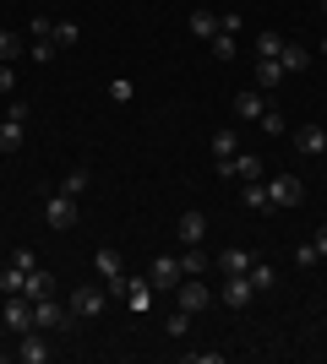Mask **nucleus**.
<instances>
[{"mask_svg": "<svg viewBox=\"0 0 327 364\" xmlns=\"http://www.w3.org/2000/svg\"><path fill=\"white\" fill-rule=\"evenodd\" d=\"M175 310H191V316H202L207 304H213V289H207V277H180V289L170 294Z\"/></svg>", "mask_w": 327, "mask_h": 364, "instance_id": "1", "label": "nucleus"}, {"mask_svg": "<svg viewBox=\"0 0 327 364\" xmlns=\"http://www.w3.org/2000/svg\"><path fill=\"white\" fill-rule=\"evenodd\" d=\"M213 174L218 180H267V168H262V158L256 152H234V158H224V164H213Z\"/></svg>", "mask_w": 327, "mask_h": 364, "instance_id": "2", "label": "nucleus"}, {"mask_svg": "<svg viewBox=\"0 0 327 364\" xmlns=\"http://www.w3.org/2000/svg\"><path fill=\"white\" fill-rule=\"evenodd\" d=\"M71 321H77L71 304H61L55 294H49V299H33V326H38V332H66Z\"/></svg>", "mask_w": 327, "mask_h": 364, "instance_id": "3", "label": "nucleus"}, {"mask_svg": "<svg viewBox=\"0 0 327 364\" xmlns=\"http://www.w3.org/2000/svg\"><path fill=\"white\" fill-rule=\"evenodd\" d=\"M120 299H125V310H131V316H147V310L158 304V289L147 283V272H142V277L125 272V294H120Z\"/></svg>", "mask_w": 327, "mask_h": 364, "instance_id": "4", "label": "nucleus"}, {"mask_svg": "<svg viewBox=\"0 0 327 364\" xmlns=\"http://www.w3.org/2000/svg\"><path fill=\"white\" fill-rule=\"evenodd\" d=\"M0 326H6V332H33V299L28 294H6V310H0Z\"/></svg>", "mask_w": 327, "mask_h": 364, "instance_id": "5", "label": "nucleus"}, {"mask_svg": "<svg viewBox=\"0 0 327 364\" xmlns=\"http://www.w3.org/2000/svg\"><path fill=\"white\" fill-rule=\"evenodd\" d=\"M93 267H98V277H104V289L120 299V294H125V267H120V256H115L109 245H98V250H93Z\"/></svg>", "mask_w": 327, "mask_h": 364, "instance_id": "6", "label": "nucleus"}, {"mask_svg": "<svg viewBox=\"0 0 327 364\" xmlns=\"http://www.w3.org/2000/svg\"><path fill=\"white\" fill-rule=\"evenodd\" d=\"M267 201H273V207H300V201H306V185H300L295 174H267Z\"/></svg>", "mask_w": 327, "mask_h": 364, "instance_id": "7", "label": "nucleus"}, {"mask_svg": "<svg viewBox=\"0 0 327 364\" xmlns=\"http://www.w3.org/2000/svg\"><path fill=\"white\" fill-rule=\"evenodd\" d=\"M180 277H186V272H180V256H158L153 267H147V283H153V289L164 294V299H170V294L180 289Z\"/></svg>", "mask_w": 327, "mask_h": 364, "instance_id": "8", "label": "nucleus"}, {"mask_svg": "<svg viewBox=\"0 0 327 364\" xmlns=\"http://www.w3.org/2000/svg\"><path fill=\"white\" fill-rule=\"evenodd\" d=\"M104 299H109L104 283H82V289L71 294V316H77V321H93L98 310H104Z\"/></svg>", "mask_w": 327, "mask_h": 364, "instance_id": "9", "label": "nucleus"}, {"mask_svg": "<svg viewBox=\"0 0 327 364\" xmlns=\"http://www.w3.org/2000/svg\"><path fill=\"white\" fill-rule=\"evenodd\" d=\"M44 223H49V228H71V223H77V196L55 191V196L44 201Z\"/></svg>", "mask_w": 327, "mask_h": 364, "instance_id": "10", "label": "nucleus"}, {"mask_svg": "<svg viewBox=\"0 0 327 364\" xmlns=\"http://www.w3.org/2000/svg\"><path fill=\"white\" fill-rule=\"evenodd\" d=\"M251 250H240V245H229V250H218L213 256V267H218V277H240V272H251Z\"/></svg>", "mask_w": 327, "mask_h": 364, "instance_id": "11", "label": "nucleus"}, {"mask_svg": "<svg viewBox=\"0 0 327 364\" xmlns=\"http://www.w3.org/2000/svg\"><path fill=\"white\" fill-rule=\"evenodd\" d=\"M251 294H256V289H251V277H246V272H240V277H224V283H218V299L229 304V310H246Z\"/></svg>", "mask_w": 327, "mask_h": 364, "instance_id": "12", "label": "nucleus"}, {"mask_svg": "<svg viewBox=\"0 0 327 364\" xmlns=\"http://www.w3.org/2000/svg\"><path fill=\"white\" fill-rule=\"evenodd\" d=\"M44 337H49V332H38V326H33V332H22V343H16L11 353H16L22 364H44V359H49V343H44Z\"/></svg>", "mask_w": 327, "mask_h": 364, "instance_id": "13", "label": "nucleus"}, {"mask_svg": "<svg viewBox=\"0 0 327 364\" xmlns=\"http://www.w3.org/2000/svg\"><path fill=\"white\" fill-rule=\"evenodd\" d=\"M295 152L322 158V152H327V131H322V125H300V131H295Z\"/></svg>", "mask_w": 327, "mask_h": 364, "instance_id": "14", "label": "nucleus"}, {"mask_svg": "<svg viewBox=\"0 0 327 364\" xmlns=\"http://www.w3.org/2000/svg\"><path fill=\"white\" fill-rule=\"evenodd\" d=\"M175 234H180V245H202V234H207V218L197 213V207H191V213H180Z\"/></svg>", "mask_w": 327, "mask_h": 364, "instance_id": "15", "label": "nucleus"}, {"mask_svg": "<svg viewBox=\"0 0 327 364\" xmlns=\"http://www.w3.org/2000/svg\"><path fill=\"white\" fill-rule=\"evenodd\" d=\"M262 109H267L262 87H251V92H234V114H240V120H262Z\"/></svg>", "mask_w": 327, "mask_h": 364, "instance_id": "16", "label": "nucleus"}, {"mask_svg": "<svg viewBox=\"0 0 327 364\" xmlns=\"http://www.w3.org/2000/svg\"><path fill=\"white\" fill-rule=\"evenodd\" d=\"M22 136H28V120L6 114V120H0V152H16V147H22Z\"/></svg>", "mask_w": 327, "mask_h": 364, "instance_id": "17", "label": "nucleus"}, {"mask_svg": "<svg viewBox=\"0 0 327 364\" xmlns=\"http://www.w3.org/2000/svg\"><path fill=\"white\" fill-rule=\"evenodd\" d=\"M22 294H28V299H49V294H55V277H49L44 267H33V272L22 277Z\"/></svg>", "mask_w": 327, "mask_h": 364, "instance_id": "18", "label": "nucleus"}, {"mask_svg": "<svg viewBox=\"0 0 327 364\" xmlns=\"http://www.w3.org/2000/svg\"><path fill=\"white\" fill-rule=\"evenodd\" d=\"M279 65H284V76H300L306 65H311V49H300V44H284V49H279Z\"/></svg>", "mask_w": 327, "mask_h": 364, "instance_id": "19", "label": "nucleus"}, {"mask_svg": "<svg viewBox=\"0 0 327 364\" xmlns=\"http://www.w3.org/2000/svg\"><path fill=\"white\" fill-rule=\"evenodd\" d=\"M240 201H246L251 213H273V201H267V180H246V191H240Z\"/></svg>", "mask_w": 327, "mask_h": 364, "instance_id": "20", "label": "nucleus"}, {"mask_svg": "<svg viewBox=\"0 0 327 364\" xmlns=\"http://www.w3.org/2000/svg\"><path fill=\"white\" fill-rule=\"evenodd\" d=\"M191 33H197V38H218V33H224V16L218 11H191Z\"/></svg>", "mask_w": 327, "mask_h": 364, "instance_id": "21", "label": "nucleus"}, {"mask_svg": "<svg viewBox=\"0 0 327 364\" xmlns=\"http://www.w3.org/2000/svg\"><path fill=\"white\" fill-rule=\"evenodd\" d=\"M251 289H256V294H273V289H279V272H273V267H267V261H251Z\"/></svg>", "mask_w": 327, "mask_h": 364, "instance_id": "22", "label": "nucleus"}, {"mask_svg": "<svg viewBox=\"0 0 327 364\" xmlns=\"http://www.w3.org/2000/svg\"><path fill=\"white\" fill-rule=\"evenodd\" d=\"M180 272H186V277L207 272V250H202V245H186V250H180Z\"/></svg>", "mask_w": 327, "mask_h": 364, "instance_id": "23", "label": "nucleus"}, {"mask_svg": "<svg viewBox=\"0 0 327 364\" xmlns=\"http://www.w3.org/2000/svg\"><path fill=\"white\" fill-rule=\"evenodd\" d=\"M22 55H28V38L11 33V28H0V60H22Z\"/></svg>", "mask_w": 327, "mask_h": 364, "instance_id": "24", "label": "nucleus"}, {"mask_svg": "<svg viewBox=\"0 0 327 364\" xmlns=\"http://www.w3.org/2000/svg\"><path fill=\"white\" fill-rule=\"evenodd\" d=\"M234 152H240V136H234V131H213V164H224Z\"/></svg>", "mask_w": 327, "mask_h": 364, "instance_id": "25", "label": "nucleus"}, {"mask_svg": "<svg viewBox=\"0 0 327 364\" xmlns=\"http://www.w3.org/2000/svg\"><path fill=\"white\" fill-rule=\"evenodd\" d=\"M279 82H284V65L279 60H256V87H279Z\"/></svg>", "mask_w": 327, "mask_h": 364, "instance_id": "26", "label": "nucleus"}, {"mask_svg": "<svg viewBox=\"0 0 327 364\" xmlns=\"http://www.w3.org/2000/svg\"><path fill=\"white\" fill-rule=\"evenodd\" d=\"M28 44H55V16H33V28H28Z\"/></svg>", "mask_w": 327, "mask_h": 364, "instance_id": "27", "label": "nucleus"}, {"mask_svg": "<svg viewBox=\"0 0 327 364\" xmlns=\"http://www.w3.org/2000/svg\"><path fill=\"white\" fill-rule=\"evenodd\" d=\"M251 49H256V60H279L284 38H279V33H256V44H251Z\"/></svg>", "mask_w": 327, "mask_h": 364, "instance_id": "28", "label": "nucleus"}, {"mask_svg": "<svg viewBox=\"0 0 327 364\" xmlns=\"http://www.w3.org/2000/svg\"><path fill=\"white\" fill-rule=\"evenodd\" d=\"M207 44H213V60H234V55H240V38H234V33H218Z\"/></svg>", "mask_w": 327, "mask_h": 364, "instance_id": "29", "label": "nucleus"}, {"mask_svg": "<svg viewBox=\"0 0 327 364\" xmlns=\"http://www.w3.org/2000/svg\"><path fill=\"white\" fill-rule=\"evenodd\" d=\"M164 332H170V337H186L191 332V310H170V316H164Z\"/></svg>", "mask_w": 327, "mask_h": 364, "instance_id": "30", "label": "nucleus"}, {"mask_svg": "<svg viewBox=\"0 0 327 364\" xmlns=\"http://www.w3.org/2000/svg\"><path fill=\"white\" fill-rule=\"evenodd\" d=\"M88 180H93L88 168H71V174L61 180V191H66V196H82V191H88Z\"/></svg>", "mask_w": 327, "mask_h": 364, "instance_id": "31", "label": "nucleus"}, {"mask_svg": "<svg viewBox=\"0 0 327 364\" xmlns=\"http://www.w3.org/2000/svg\"><path fill=\"white\" fill-rule=\"evenodd\" d=\"M22 267H11V261H6V272H0V294H22Z\"/></svg>", "mask_w": 327, "mask_h": 364, "instance_id": "32", "label": "nucleus"}, {"mask_svg": "<svg viewBox=\"0 0 327 364\" xmlns=\"http://www.w3.org/2000/svg\"><path fill=\"white\" fill-rule=\"evenodd\" d=\"M256 125H262L267 136H284V114H279V109H273V104L262 109V120H256Z\"/></svg>", "mask_w": 327, "mask_h": 364, "instance_id": "33", "label": "nucleus"}, {"mask_svg": "<svg viewBox=\"0 0 327 364\" xmlns=\"http://www.w3.org/2000/svg\"><path fill=\"white\" fill-rule=\"evenodd\" d=\"M131 92H137V82H125V76L109 82V98H115V104H131Z\"/></svg>", "mask_w": 327, "mask_h": 364, "instance_id": "34", "label": "nucleus"}, {"mask_svg": "<svg viewBox=\"0 0 327 364\" xmlns=\"http://www.w3.org/2000/svg\"><path fill=\"white\" fill-rule=\"evenodd\" d=\"M77 22H66V16H61V22H55V49H61V44H77Z\"/></svg>", "mask_w": 327, "mask_h": 364, "instance_id": "35", "label": "nucleus"}, {"mask_svg": "<svg viewBox=\"0 0 327 364\" xmlns=\"http://www.w3.org/2000/svg\"><path fill=\"white\" fill-rule=\"evenodd\" d=\"M316 261H322V256H316V245H295V267H316Z\"/></svg>", "mask_w": 327, "mask_h": 364, "instance_id": "36", "label": "nucleus"}, {"mask_svg": "<svg viewBox=\"0 0 327 364\" xmlns=\"http://www.w3.org/2000/svg\"><path fill=\"white\" fill-rule=\"evenodd\" d=\"M16 87V71H11V60H0V98Z\"/></svg>", "mask_w": 327, "mask_h": 364, "instance_id": "37", "label": "nucleus"}, {"mask_svg": "<svg viewBox=\"0 0 327 364\" xmlns=\"http://www.w3.org/2000/svg\"><path fill=\"white\" fill-rule=\"evenodd\" d=\"M11 267H22V272H33V267H38V256H33V250H11Z\"/></svg>", "mask_w": 327, "mask_h": 364, "instance_id": "38", "label": "nucleus"}, {"mask_svg": "<svg viewBox=\"0 0 327 364\" xmlns=\"http://www.w3.org/2000/svg\"><path fill=\"white\" fill-rule=\"evenodd\" d=\"M28 55H33L38 65H49V60H55V44H28Z\"/></svg>", "mask_w": 327, "mask_h": 364, "instance_id": "39", "label": "nucleus"}, {"mask_svg": "<svg viewBox=\"0 0 327 364\" xmlns=\"http://www.w3.org/2000/svg\"><path fill=\"white\" fill-rule=\"evenodd\" d=\"M186 359H191V364H224V353L207 348V353H186Z\"/></svg>", "mask_w": 327, "mask_h": 364, "instance_id": "40", "label": "nucleus"}, {"mask_svg": "<svg viewBox=\"0 0 327 364\" xmlns=\"http://www.w3.org/2000/svg\"><path fill=\"white\" fill-rule=\"evenodd\" d=\"M311 245H316V256H322V261H327V223H322V228H316V240H311Z\"/></svg>", "mask_w": 327, "mask_h": 364, "instance_id": "41", "label": "nucleus"}, {"mask_svg": "<svg viewBox=\"0 0 327 364\" xmlns=\"http://www.w3.org/2000/svg\"><path fill=\"white\" fill-rule=\"evenodd\" d=\"M6 353H11V348H6V326H0V359H6Z\"/></svg>", "mask_w": 327, "mask_h": 364, "instance_id": "42", "label": "nucleus"}, {"mask_svg": "<svg viewBox=\"0 0 327 364\" xmlns=\"http://www.w3.org/2000/svg\"><path fill=\"white\" fill-rule=\"evenodd\" d=\"M322 16H327V0H322Z\"/></svg>", "mask_w": 327, "mask_h": 364, "instance_id": "43", "label": "nucleus"}, {"mask_svg": "<svg viewBox=\"0 0 327 364\" xmlns=\"http://www.w3.org/2000/svg\"><path fill=\"white\" fill-rule=\"evenodd\" d=\"M322 55H327V38H322Z\"/></svg>", "mask_w": 327, "mask_h": 364, "instance_id": "44", "label": "nucleus"}, {"mask_svg": "<svg viewBox=\"0 0 327 364\" xmlns=\"http://www.w3.org/2000/svg\"><path fill=\"white\" fill-rule=\"evenodd\" d=\"M322 158H327V152H322Z\"/></svg>", "mask_w": 327, "mask_h": 364, "instance_id": "45", "label": "nucleus"}]
</instances>
